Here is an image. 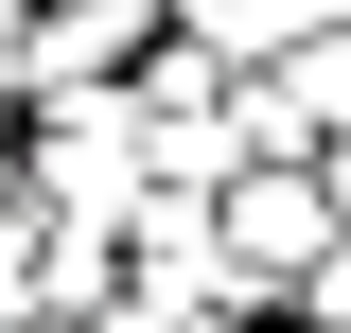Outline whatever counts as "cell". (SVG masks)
Segmentation results:
<instances>
[{"label":"cell","mask_w":351,"mask_h":333,"mask_svg":"<svg viewBox=\"0 0 351 333\" xmlns=\"http://www.w3.org/2000/svg\"><path fill=\"white\" fill-rule=\"evenodd\" d=\"M211 246H228V298H299L316 246H334V210H316L299 158H263V175H228V193H211Z\"/></svg>","instance_id":"cell-1"},{"label":"cell","mask_w":351,"mask_h":333,"mask_svg":"<svg viewBox=\"0 0 351 333\" xmlns=\"http://www.w3.org/2000/svg\"><path fill=\"white\" fill-rule=\"evenodd\" d=\"M176 36L211 53V71H281V53L351 36V0H176Z\"/></svg>","instance_id":"cell-2"}]
</instances>
